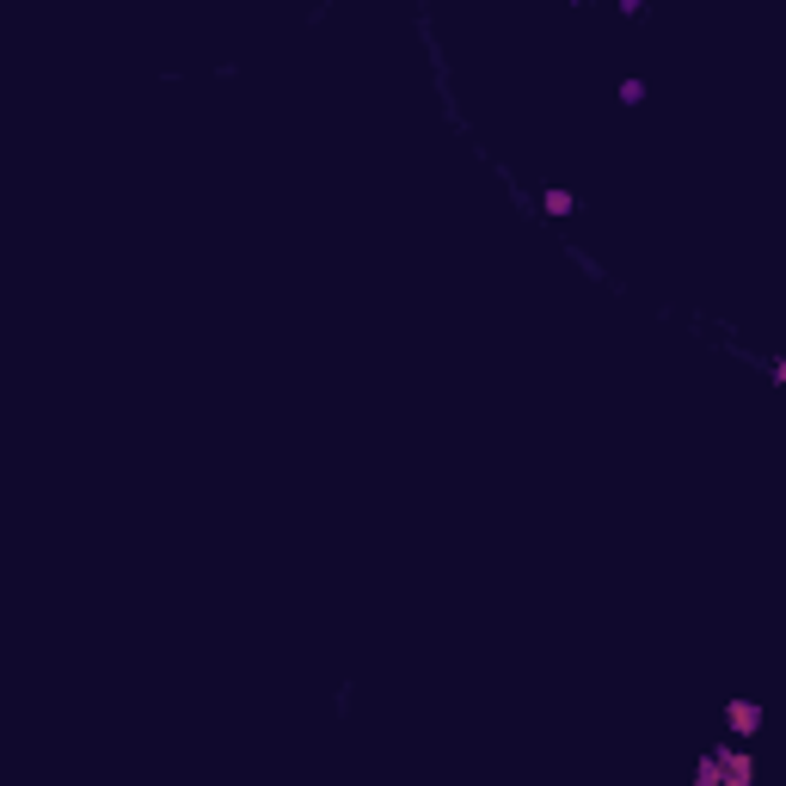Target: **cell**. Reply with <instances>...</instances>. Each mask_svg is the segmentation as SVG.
Segmentation results:
<instances>
[{
  "label": "cell",
  "mask_w": 786,
  "mask_h": 786,
  "mask_svg": "<svg viewBox=\"0 0 786 786\" xmlns=\"http://www.w3.org/2000/svg\"><path fill=\"white\" fill-rule=\"evenodd\" d=\"M615 7H621V19H645V13H652L645 0H615Z\"/></svg>",
  "instance_id": "6"
},
{
  "label": "cell",
  "mask_w": 786,
  "mask_h": 786,
  "mask_svg": "<svg viewBox=\"0 0 786 786\" xmlns=\"http://www.w3.org/2000/svg\"><path fill=\"white\" fill-rule=\"evenodd\" d=\"M725 731H731V737H756V731H762V701H750V695L725 701Z\"/></svg>",
  "instance_id": "2"
},
{
  "label": "cell",
  "mask_w": 786,
  "mask_h": 786,
  "mask_svg": "<svg viewBox=\"0 0 786 786\" xmlns=\"http://www.w3.org/2000/svg\"><path fill=\"white\" fill-rule=\"evenodd\" d=\"M566 258H572V265H578V271H584V277H602V265H596V258L584 252V246H572V252H566Z\"/></svg>",
  "instance_id": "5"
},
{
  "label": "cell",
  "mask_w": 786,
  "mask_h": 786,
  "mask_svg": "<svg viewBox=\"0 0 786 786\" xmlns=\"http://www.w3.org/2000/svg\"><path fill=\"white\" fill-rule=\"evenodd\" d=\"M572 7H590V0H572Z\"/></svg>",
  "instance_id": "7"
},
{
  "label": "cell",
  "mask_w": 786,
  "mask_h": 786,
  "mask_svg": "<svg viewBox=\"0 0 786 786\" xmlns=\"http://www.w3.org/2000/svg\"><path fill=\"white\" fill-rule=\"evenodd\" d=\"M578 209V197H572V191H541V215H553V222H566V215H572Z\"/></svg>",
  "instance_id": "3"
},
{
  "label": "cell",
  "mask_w": 786,
  "mask_h": 786,
  "mask_svg": "<svg viewBox=\"0 0 786 786\" xmlns=\"http://www.w3.org/2000/svg\"><path fill=\"white\" fill-rule=\"evenodd\" d=\"M621 105H627V111H639V105H645V80H621Z\"/></svg>",
  "instance_id": "4"
},
{
  "label": "cell",
  "mask_w": 786,
  "mask_h": 786,
  "mask_svg": "<svg viewBox=\"0 0 786 786\" xmlns=\"http://www.w3.org/2000/svg\"><path fill=\"white\" fill-rule=\"evenodd\" d=\"M750 780H756V762L737 744H713L695 762V786H750Z\"/></svg>",
  "instance_id": "1"
}]
</instances>
